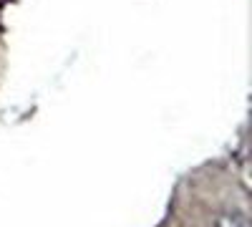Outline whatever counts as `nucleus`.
<instances>
[{
  "mask_svg": "<svg viewBox=\"0 0 252 227\" xmlns=\"http://www.w3.org/2000/svg\"><path fill=\"white\" fill-rule=\"evenodd\" d=\"M220 227H247V220L240 215H224L220 220Z\"/></svg>",
  "mask_w": 252,
  "mask_h": 227,
  "instance_id": "obj_1",
  "label": "nucleus"
}]
</instances>
